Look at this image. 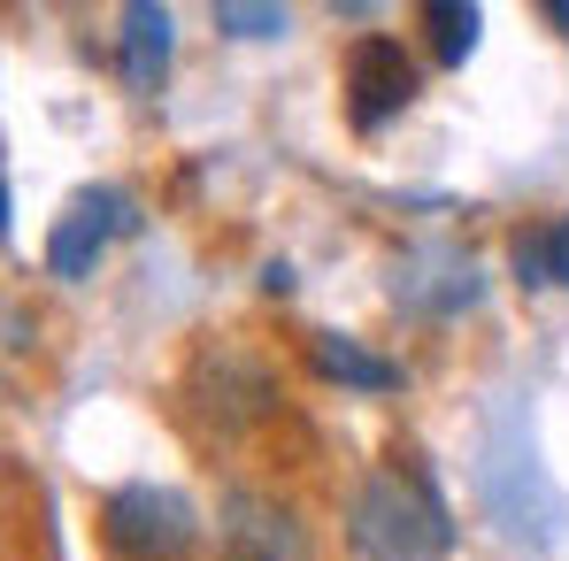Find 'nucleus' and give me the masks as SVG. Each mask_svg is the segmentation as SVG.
<instances>
[{
    "label": "nucleus",
    "instance_id": "nucleus-1",
    "mask_svg": "<svg viewBox=\"0 0 569 561\" xmlns=\"http://www.w3.org/2000/svg\"><path fill=\"white\" fill-rule=\"evenodd\" d=\"M347 539L362 561H447L455 554V515L423 462H385L347 500Z\"/></svg>",
    "mask_w": 569,
    "mask_h": 561
},
{
    "label": "nucleus",
    "instance_id": "nucleus-2",
    "mask_svg": "<svg viewBox=\"0 0 569 561\" xmlns=\"http://www.w3.org/2000/svg\"><path fill=\"white\" fill-rule=\"evenodd\" d=\"M100 539L123 561H186L192 539H200V515H192L186 492H170V484H123L100 508Z\"/></svg>",
    "mask_w": 569,
    "mask_h": 561
},
{
    "label": "nucleus",
    "instance_id": "nucleus-3",
    "mask_svg": "<svg viewBox=\"0 0 569 561\" xmlns=\"http://www.w3.org/2000/svg\"><path fill=\"white\" fill-rule=\"evenodd\" d=\"M139 231V200L116 186H86L62 216H54V231H47V270L54 278H93L100 247L108 239H131Z\"/></svg>",
    "mask_w": 569,
    "mask_h": 561
},
{
    "label": "nucleus",
    "instance_id": "nucleus-4",
    "mask_svg": "<svg viewBox=\"0 0 569 561\" xmlns=\"http://www.w3.org/2000/svg\"><path fill=\"white\" fill-rule=\"evenodd\" d=\"M416 100V62L400 54V39H355V54H347V123L355 131H378L385 116H400Z\"/></svg>",
    "mask_w": 569,
    "mask_h": 561
},
{
    "label": "nucleus",
    "instance_id": "nucleus-5",
    "mask_svg": "<svg viewBox=\"0 0 569 561\" xmlns=\"http://www.w3.org/2000/svg\"><path fill=\"white\" fill-rule=\"evenodd\" d=\"M392 300L416 308V315H455L477 300V270L462 247H408L392 262Z\"/></svg>",
    "mask_w": 569,
    "mask_h": 561
},
{
    "label": "nucleus",
    "instance_id": "nucleus-6",
    "mask_svg": "<svg viewBox=\"0 0 569 561\" xmlns=\"http://www.w3.org/2000/svg\"><path fill=\"white\" fill-rule=\"evenodd\" d=\"M116 70H123L131 93H154V86H162V70H170V8H154V0H131V8H123Z\"/></svg>",
    "mask_w": 569,
    "mask_h": 561
},
{
    "label": "nucleus",
    "instance_id": "nucleus-7",
    "mask_svg": "<svg viewBox=\"0 0 569 561\" xmlns=\"http://www.w3.org/2000/svg\"><path fill=\"white\" fill-rule=\"evenodd\" d=\"M308 362L331 377V384H355V392H392V384H400V362L370 354V347L347 339V331H316V339H308Z\"/></svg>",
    "mask_w": 569,
    "mask_h": 561
},
{
    "label": "nucleus",
    "instance_id": "nucleus-8",
    "mask_svg": "<svg viewBox=\"0 0 569 561\" xmlns=\"http://www.w3.org/2000/svg\"><path fill=\"white\" fill-rule=\"evenodd\" d=\"M423 23H431L439 62H470V54H477V31H485V16H477V8H462V0H431V8H423Z\"/></svg>",
    "mask_w": 569,
    "mask_h": 561
},
{
    "label": "nucleus",
    "instance_id": "nucleus-9",
    "mask_svg": "<svg viewBox=\"0 0 569 561\" xmlns=\"http://www.w3.org/2000/svg\"><path fill=\"white\" fill-rule=\"evenodd\" d=\"M508 270L523 292H539V284H555V223H539V231H516V247H508Z\"/></svg>",
    "mask_w": 569,
    "mask_h": 561
},
{
    "label": "nucleus",
    "instance_id": "nucleus-10",
    "mask_svg": "<svg viewBox=\"0 0 569 561\" xmlns=\"http://www.w3.org/2000/svg\"><path fill=\"white\" fill-rule=\"evenodd\" d=\"M216 23L231 39H278L284 31V8H254V0H216Z\"/></svg>",
    "mask_w": 569,
    "mask_h": 561
},
{
    "label": "nucleus",
    "instance_id": "nucleus-11",
    "mask_svg": "<svg viewBox=\"0 0 569 561\" xmlns=\"http://www.w3.org/2000/svg\"><path fill=\"white\" fill-rule=\"evenodd\" d=\"M555 284H569V216L555 223Z\"/></svg>",
    "mask_w": 569,
    "mask_h": 561
},
{
    "label": "nucleus",
    "instance_id": "nucleus-12",
    "mask_svg": "<svg viewBox=\"0 0 569 561\" xmlns=\"http://www.w3.org/2000/svg\"><path fill=\"white\" fill-rule=\"evenodd\" d=\"M547 16H555V23H562V31H569V0H547Z\"/></svg>",
    "mask_w": 569,
    "mask_h": 561
}]
</instances>
